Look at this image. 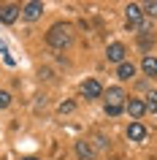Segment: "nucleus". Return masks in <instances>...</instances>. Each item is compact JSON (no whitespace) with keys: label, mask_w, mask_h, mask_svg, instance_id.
Wrapping results in <instances>:
<instances>
[{"label":"nucleus","mask_w":157,"mask_h":160,"mask_svg":"<svg viewBox=\"0 0 157 160\" xmlns=\"http://www.w3.org/2000/svg\"><path fill=\"white\" fill-rule=\"evenodd\" d=\"M71 41H73V27L65 25V22L52 25V30L46 33V43L52 49H65V46H71Z\"/></svg>","instance_id":"obj_1"},{"label":"nucleus","mask_w":157,"mask_h":160,"mask_svg":"<svg viewBox=\"0 0 157 160\" xmlns=\"http://www.w3.org/2000/svg\"><path fill=\"white\" fill-rule=\"evenodd\" d=\"M125 17H127V27L141 30V25H144V11H141V6L127 3V6H125Z\"/></svg>","instance_id":"obj_2"},{"label":"nucleus","mask_w":157,"mask_h":160,"mask_svg":"<svg viewBox=\"0 0 157 160\" xmlns=\"http://www.w3.org/2000/svg\"><path fill=\"white\" fill-rule=\"evenodd\" d=\"M19 17H22V6H14V3L0 6V22H3V25H14Z\"/></svg>","instance_id":"obj_3"},{"label":"nucleus","mask_w":157,"mask_h":160,"mask_svg":"<svg viewBox=\"0 0 157 160\" xmlns=\"http://www.w3.org/2000/svg\"><path fill=\"white\" fill-rule=\"evenodd\" d=\"M81 95L87 98V101H95V98L103 95V84H100L98 79H87V82L81 84Z\"/></svg>","instance_id":"obj_4"},{"label":"nucleus","mask_w":157,"mask_h":160,"mask_svg":"<svg viewBox=\"0 0 157 160\" xmlns=\"http://www.w3.org/2000/svg\"><path fill=\"white\" fill-rule=\"evenodd\" d=\"M125 54H127V49H125V43H119V41H114V43H108V49H106V57H108V62H125Z\"/></svg>","instance_id":"obj_5"},{"label":"nucleus","mask_w":157,"mask_h":160,"mask_svg":"<svg viewBox=\"0 0 157 160\" xmlns=\"http://www.w3.org/2000/svg\"><path fill=\"white\" fill-rule=\"evenodd\" d=\"M43 14V3H25V6H22V19H27V22H35V19L41 17Z\"/></svg>","instance_id":"obj_6"},{"label":"nucleus","mask_w":157,"mask_h":160,"mask_svg":"<svg viewBox=\"0 0 157 160\" xmlns=\"http://www.w3.org/2000/svg\"><path fill=\"white\" fill-rule=\"evenodd\" d=\"M125 109H127V114H130L133 119H141V117H144V114H146V103L141 101V98H130Z\"/></svg>","instance_id":"obj_7"},{"label":"nucleus","mask_w":157,"mask_h":160,"mask_svg":"<svg viewBox=\"0 0 157 160\" xmlns=\"http://www.w3.org/2000/svg\"><path fill=\"white\" fill-rule=\"evenodd\" d=\"M127 138H130V141H144V138H146V128L141 125V122H130V128H127Z\"/></svg>","instance_id":"obj_8"},{"label":"nucleus","mask_w":157,"mask_h":160,"mask_svg":"<svg viewBox=\"0 0 157 160\" xmlns=\"http://www.w3.org/2000/svg\"><path fill=\"white\" fill-rule=\"evenodd\" d=\"M141 68H144V73H146V76H157V57H155V54H144Z\"/></svg>","instance_id":"obj_9"},{"label":"nucleus","mask_w":157,"mask_h":160,"mask_svg":"<svg viewBox=\"0 0 157 160\" xmlns=\"http://www.w3.org/2000/svg\"><path fill=\"white\" fill-rule=\"evenodd\" d=\"M116 76H119L122 82L133 79V76H135V65H133V62H127V60H125V62H119V68H116Z\"/></svg>","instance_id":"obj_10"},{"label":"nucleus","mask_w":157,"mask_h":160,"mask_svg":"<svg viewBox=\"0 0 157 160\" xmlns=\"http://www.w3.org/2000/svg\"><path fill=\"white\" fill-rule=\"evenodd\" d=\"M122 101H125V90H122V87H108L106 103H122Z\"/></svg>","instance_id":"obj_11"},{"label":"nucleus","mask_w":157,"mask_h":160,"mask_svg":"<svg viewBox=\"0 0 157 160\" xmlns=\"http://www.w3.org/2000/svg\"><path fill=\"white\" fill-rule=\"evenodd\" d=\"M76 155H79L81 160H92L95 152H92V147H90L87 141H76Z\"/></svg>","instance_id":"obj_12"},{"label":"nucleus","mask_w":157,"mask_h":160,"mask_svg":"<svg viewBox=\"0 0 157 160\" xmlns=\"http://www.w3.org/2000/svg\"><path fill=\"white\" fill-rule=\"evenodd\" d=\"M122 103H106V114L108 117H119V114H122Z\"/></svg>","instance_id":"obj_13"},{"label":"nucleus","mask_w":157,"mask_h":160,"mask_svg":"<svg viewBox=\"0 0 157 160\" xmlns=\"http://www.w3.org/2000/svg\"><path fill=\"white\" fill-rule=\"evenodd\" d=\"M11 106V92H6V90H0V111L8 109Z\"/></svg>","instance_id":"obj_14"},{"label":"nucleus","mask_w":157,"mask_h":160,"mask_svg":"<svg viewBox=\"0 0 157 160\" xmlns=\"http://www.w3.org/2000/svg\"><path fill=\"white\" fill-rule=\"evenodd\" d=\"M141 11H144L146 17H157V0H155V3H146V6H141Z\"/></svg>","instance_id":"obj_15"},{"label":"nucleus","mask_w":157,"mask_h":160,"mask_svg":"<svg viewBox=\"0 0 157 160\" xmlns=\"http://www.w3.org/2000/svg\"><path fill=\"white\" fill-rule=\"evenodd\" d=\"M146 111L157 114V92H152V95H149V101H146Z\"/></svg>","instance_id":"obj_16"},{"label":"nucleus","mask_w":157,"mask_h":160,"mask_svg":"<svg viewBox=\"0 0 157 160\" xmlns=\"http://www.w3.org/2000/svg\"><path fill=\"white\" fill-rule=\"evenodd\" d=\"M73 101H65V103H60V114H68V111H73Z\"/></svg>","instance_id":"obj_17"},{"label":"nucleus","mask_w":157,"mask_h":160,"mask_svg":"<svg viewBox=\"0 0 157 160\" xmlns=\"http://www.w3.org/2000/svg\"><path fill=\"white\" fill-rule=\"evenodd\" d=\"M22 160H38V158H22Z\"/></svg>","instance_id":"obj_18"}]
</instances>
